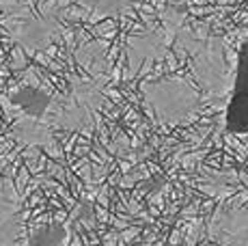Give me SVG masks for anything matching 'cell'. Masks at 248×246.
Instances as JSON below:
<instances>
[{
	"mask_svg": "<svg viewBox=\"0 0 248 246\" xmlns=\"http://www.w3.org/2000/svg\"><path fill=\"white\" fill-rule=\"evenodd\" d=\"M225 130L231 134H248V41L237 52L231 95L225 110Z\"/></svg>",
	"mask_w": 248,
	"mask_h": 246,
	"instance_id": "8992f818",
	"label": "cell"
},
{
	"mask_svg": "<svg viewBox=\"0 0 248 246\" xmlns=\"http://www.w3.org/2000/svg\"><path fill=\"white\" fill-rule=\"evenodd\" d=\"M138 2L140 0H74V4H78L87 11L89 22H99L106 20V17L121 15Z\"/></svg>",
	"mask_w": 248,
	"mask_h": 246,
	"instance_id": "ba28073f",
	"label": "cell"
},
{
	"mask_svg": "<svg viewBox=\"0 0 248 246\" xmlns=\"http://www.w3.org/2000/svg\"><path fill=\"white\" fill-rule=\"evenodd\" d=\"M11 2H13V0H0V11H2L7 4H11Z\"/></svg>",
	"mask_w": 248,
	"mask_h": 246,
	"instance_id": "9c48e42d",
	"label": "cell"
},
{
	"mask_svg": "<svg viewBox=\"0 0 248 246\" xmlns=\"http://www.w3.org/2000/svg\"><path fill=\"white\" fill-rule=\"evenodd\" d=\"M175 26H177L175 20L162 17L158 26L147 28L138 35H130L125 44V78H134L145 61L164 59L166 50L173 41Z\"/></svg>",
	"mask_w": 248,
	"mask_h": 246,
	"instance_id": "5b68a950",
	"label": "cell"
},
{
	"mask_svg": "<svg viewBox=\"0 0 248 246\" xmlns=\"http://www.w3.org/2000/svg\"><path fill=\"white\" fill-rule=\"evenodd\" d=\"M54 93L52 84L41 78L39 72L26 69L20 80L0 95V104L11 121V134L20 143L39 147L52 158L63 160V149L59 147L56 132L47 123Z\"/></svg>",
	"mask_w": 248,
	"mask_h": 246,
	"instance_id": "7a4b0ae2",
	"label": "cell"
},
{
	"mask_svg": "<svg viewBox=\"0 0 248 246\" xmlns=\"http://www.w3.org/2000/svg\"><path fill=\"white\" fill-rule=\"evenodd\" d=\"M142 106L160 127H175L192 119L201 108V95L190 80L179 76L142 84Z\"/></svg>",
	"mask_w": 248,
	"mask_h": 246,
	"instance_id": "277c9868",
	"label": "cell"
},
{
	"mask_svg": "<svg viewBox=\"0 0 248 246\" xmlns=\"http://www.w3.org/2000/svg\"><path fill=\"white\" fill-rule=\"evenodd\" d=\"M74 0H13L0 11V31L24 52L47 50L65 32L63 9Z\"/></svg>",
	"mask_w": 248,
	"mask_h": 246,
	"instance_id": "3957f363",
	"label": "cell"
},
{
	"mask_svg": "<svg viewBox=\"0 0 248 246\" xmlns=\"http://www.w3.org/2000/svg\"><path fill=\"white\" fill-rule=\"evenodd\" d=\"M106 41H95L78 50L76 63L84 74L71 72L67 89L54 93L47 123L54 132H76L91 136L97 127V117L106 104L110 67L106 63Z\"/></svg>",
	"mask_w": 248,
	"mask_h": 246,
	"instance_id": "6da1fadb",
	"label": "cell"
},
{
	"mask_svg": "<svg viewBox=\"0 0 248 246\" xmlns=\"http://www.w3.org/2000/svg\"><path fill=\"white\" fill-rule=\"evenodd\" d=\"M24 233V207L16 184L0 177V246L20 242Z\"/></svg>",
	"mask_w": 248,
	"mask_h": 246,
	"instance_id": "52a82bcc",
	"label": "cell"
}]
</instances>
